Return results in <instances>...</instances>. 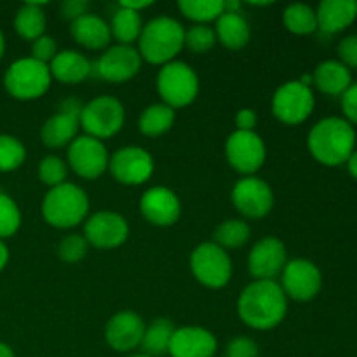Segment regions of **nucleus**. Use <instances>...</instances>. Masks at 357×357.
Wrapping results in <instances>:
<instances>
[{
	"label": "nucleus",
	"mask_w": 357,
	"mask_h": 357,
	"mask_svg": "<svg viewBox=\"0 0 357 357\" xmlns=\"http://www.w3.org/2000/svg\"><path fill=\"white\" fill-rule=\"evenodd\" d=\"M237 312L253 330H272L288 312V296L275 281H255L241 293Z\"/></svg>",
	"instance_id": "f257e3e1"
},
{
	"label": "nucleus",
	"mask_w": 357,
	"mask_h": 357,
	"mask_svg": "<svg viewBox=\"0 0 357 357\" xmlns=\"http://www.w3.org/2000/svg\"><path fill=\"white\" fill-rule=\"evenodd\" d=\"M356 132L351 122L340 117H328L317 122L309 132V150L314 159L326 166L347 162L354 152Z\"/></svg>",
	"instance_id": "f03ea898"
},
{
	"label": "nucleus",
	"mask_w": 357,
	"mask_h": 357,
	"mask_svg": "<svg viewBox=\"0 0 357 357\" xmlns=\"http://www.w3.org/2000/svg\"><path fill=\"white\" fill-rule=\"evenodd\" d=\"M138 44L142 59L152 65H167L185 45V30L173 17H155L143 26Z\"/></svg>",
	"instance_id": "7ed1b4c3"
},
{
	"label": "nucleus",
	"mask_w": 357,
	"mask_h": 357,
	"mask_svg": "<svg viewBox=\"0 0 357 357\" xmlns=\"http://www.w3.org/2000/svg\"><path fill=\"white\" fill-rule=\"evenodd\" d=\"M89 211V199L86 192L73 183H63L51 188L42 202V216L56 229L77 227Z\"/></svg>",
	"instance_id": "20e7f679"
},
{
	"label": "nucleus",
	"mask_w": 357,
	"mask_h": 357,
	"mask_svg": "<svg viewBox=\"0 0 357 357\" xmlns=\"http://www.w3.org/2000/svg\"><path fill=\"white\" fill-rule=\"evenodd\" d=\"M51 79L49 65H44L33 58H23L14 61L7 68L3 86L7 93L16 100L30 101L45 94L51 86Z\"/></svg>",
	"instance_id": "39448f33"
},
{
	"label": "nucleus",
	"mask_w": 357,
	"mask_h": 357,
	"mask_svg": "<svg viewBox=\"0 0 357 357\" xmlns=\"http://www.w3.org/2000/svg\"><path fill=\"white\" fill-rule=\"evenodd\" d=\"M157 89L164 105L181 108L190 105L197 98L199 79L192 66L183 61H171L162 66L157 75Z\"/></svg>",
	"instance_id": "423d86ee"
},
{
	"label": "nucleus",
	"mask_w": 357,
	"mask_h": 357,
	"mask_svg": "<svg viewBox=\"0 0 357 357\" xmlns=\"http://www.w3.org/2000/svg\"><path fill=\"white\" fill-rule=\"evenodd\" d=\"M126 112L121 101L114 96H98L84 105L80 126L87 136L96 139L112 138L124 126Z\"/></svg>",
	"instance_id": "0eeeda50"
},
{
	"label": "nucleus",
	"mask_w": 357,
	"mask_h": 357,
	"mask_svg": "<svg viewBox=\"0 0 357 357\" xmlns=\"http://www.w3.org/2000/svg\"><path fill=\"white\" fill-rule=\"evenodd\" d=\"M192 274L208 288H223L232 278V261L227 251L215 243H204L190 257Z\"/></svg>",
	"instance_id": "6e6552de"
},
{
	"label": "nucleus",
	"mask_w": 357,
	"mask_h": 357,
	"mask_svg": "<svg viewBox=\"0 0 357 357\" xmlns=\"http://www.w3.org/2000/svg\"><path fill=\"white\" fill-rule=\"evenodd\" d=\"M314 110V94L300 80L286 82L272 98V114L289 126L302 124Z\"/></svg>",
	"instance_id": "1a4fd4ad"
},
{
	"label": "nucleus",
	"mask_w": 357,
	"mask_h": 357,
	"mask_svg": "<svg viewBox=\"0 0 357 357\" xmlns=\"http://www.w3.org/2000/svg\"><path fill=\"white\" fill-rule=\"evenodd\" d=\"M84 105L77 98H68L59 105V114L52 115L42 126V143L49 149H61L77 138L80 128V114Z\"/></svg>",
	"instance_id": "9d476101"
},
{
	"label": "nucleus",
	"mask_w": 357,
	"mask_h": 357,
	"mask_svg": "<svg viewBox=\"0 0 357 357\" xmlns=\"http://www.w3.org/2000/svg\"><path fill=\"white\" fill-rule=\"evenodd\" d=\"M229 164L243 174H253L264 166L267 150L265 143L255 131H236L225 145Z\"/></svg>",
	"instance_id": "9b49d317"
},
{
	"label": "nucleus",
	"mask_w": 357,
	"mask_h": 357,
	"mask_svg": "<svg viewBox=\"0 0 357 357\" xmlns=\"http://www.w3.org/2000/svg\"><path fill=\"white\" fill-rule=\"evenodd\" d=\"M108 152L103 143L91 136H77L68 146V164L86 180L100 178L108 169Z\"/></svg>",
	"instance_id": "f8f14e48"
},
{
	"label": "nucleus",
	"mask_w": 357,
	"mask_h": 357,
	"mask_svg": "<svg viewBox=\"0 0 357 357\" xmlns=\"http://www.w3.org/2000/svg\"><path fill=\"white\" fill-rule=\"evenodd\" d=\"M108 169L119 183L142 185L152 176L153 159L142 146H126L110 157Z\"/></svg>",
	"instance_id": "ddd939ff"
},
{
	"label": "nucleus",
	"mask_w": 357,
	"mask_h": 357,
	"mask_svg": "<svg viewBox=\"0 0 357 357\" xmlns=\"http://www.w3.org/2000/svg\"><path fill=\"white\" fill-rule=\"evenodd\" d=\"M232 202L237 211L251 220L264 218L274 206V194L267 181L248 176L237 181L232 190Z\"/></svg>",
	"instance_id": "4468645a"
},
{
	"label": "nucleus",
	"mask_w": 357,
	"mask_h": 357,
	"mask_svg": "<svg viewBox=\"0 0 357 357\" xmlns=\"http://www.w3.org/2000/svg\"><path fill=\"white\" fill-rule=\"evenodd\" d=\"M128 236V222L124 216L114 211L94 213L84 227L86 241L98 250H112V248L121 246L126 243Z\"/></svg>",
	"instance_id": "2eb2a0df"
},
{
	"label": "nucleus",
	"mask_w": 357,
	"mask_h": 357,
	"mask_svg": "<svg viewBox=\"0 0 357 357\" xmlns=\"http://www.w3.org/2000/svg\"><path fill=\"white\" fill-rule=\"evenodd\" d=\"M321 284L323 278L317 265L303 258L288 261L282 271V291L286 296L298 302L312 300L319 293Z\"/></svg>",
	"instance_id": "dca6fc26"
},
{
	"label": "nucleus",
	"mask_w": 357,
	"mask_h": 357,
	"mask_svg": "<svg viewBox=\"0 0 357 357\" xmlns=\"http://www.w3.org/2000/svg\"><path fill=\"white\" fill-rule=\"evenodd\" d=\"M142 68V56L131 45H114L101 54L96 63V72L108 82H128Z\"/></svg>",
	"instance_id": "f3484780"
},
{
	"label": "nucleus",
	"mask_w": 357,
	"mask_h": 357,
	"mask_svg": "<svg viewBox=\"0 0 357 357\" xmlns=\"http://www.w3.org/2000/svg\"><path fill=\"white\" fill-rule=\"evenodd\" d=\"M286 246L278 237L258 241L248 258V267L257 281H274L286 267Z\"/></svg>",
	"instance_id": "a211bd4d"
},
{
	"label": "nucleus",
	"mask_w": 357,
	"mask_h": 357,
	"mask_svg": "<svg viewBox=\"0 0 357 357\" xmlns=\"http://www.w3.org/2000/svg\"><path fill=\"white\" fill-rule=\"evenodd\" d=\"M139 209L146 222L155 227H171L181 215V204L178 195L166 187H153L143 194Z\"/></svg>",
	"instance_id": "6ab92c4d"
},
{
	"label": "nucleus",
	"mask_w": 357,
	"mask_h": 357,
	"mask_svg": "<svg viewBox=\"0 0 357 357\" xmlns=\"http://www.w3.org/2000/svg\"><path fill=\"white\" fill-rule=\"evenodd\" d=\"M145 328V323L138 314L124 310L108 321L105 328V340L114 351L129 352L142 345Z\"/></svg>",
	"instance_id": "aec40b11"
},
{
	"label": "nucleus",
	"mask_w": 357,
	"mask_h": 357,
	"mask_svg": "<svg viewBox=\"0 0 357 357\" xmlns=\"http://www.w3.org/2000/svg\"><path fill=\"white\" fill-rule=\"evenodd\" d=\"M167 352L171 357H215L216 338L204 328H178L174 330Z\"/></svg>",
	"instance_id": "412c9836"
},
{
	"label": "nucleus",
	"mask_w": 357,
	"mask_h": 357,
	"mask_svg": "<svg viewBox=\"0 0 357 357\" xmlns=\"http://www.w3.org/2000/svg\"><path fill=\"white\" fill-rule=\"evenodd\" d=\"M317 26L326 33H338L357 17L356 0H323L317 7Z\"/></svg>",
	"instance_id": "4be33fe9"
},
{
	"label": "nucleus",
	"mask_w": 357,
	"mask_h": 357,
	"mask_svg": "<svg viewBox=\"0 0 357 357\" xmlns=\"http://www.w3.org/2000/svg\"><path fill=\"white\" fill-rule=\"evenodd\" d=\"M89 59L84 54L77 51H63L54 56L51 63H49V72L51 77L63 84H79L86 80L91 75Z\"/></svg>",
	"instance_id": "5701e85b"
},
{
	"label": "nucleus",
	"mask_w": 357,
	"mask_h": 357,
	"mask_svg": "<svg viewBox=\"0 0 357 357\" xmlns=\"http://www.w3.org/2000/svg\"><path fill=\"white\" fill-rule=\"evenodd\" d=\"M72 37L77 44L87 49H103L107 47L112 38L110 26L105 20L94 14H84L79 20L72 21Z\"/></svg>",
	"instance_id": "b1692460"
},
{
	"label": "nucleus",
	"mask_w": 357,
	"mask_h": 357,
	"mask_svg": "<svg viewBox=\"0 0 357 357\" xmlns=\"http://www.w3.org/2000/svg\"><path fill=\"white\" fill-rule=\"evenodd\" d=\"M314 84L330 96H338L344 94L351 87L352 77L347 66L342 61H324L314 72Z\"/></svg>",
	"instance_id": "393cba45"
},
{
	"label": "nucleus",
	"mask_w": 357,
	"mask_h": 357,
	"mask_svg": "<svg viewBox=\"0 0 357 357\" xmlns=\"http://www.w3.org/2000/svg\"><path fill=\"white\" fill-rule=\"evenodd\" d=\"M215 33L225 47L234 49V51L243 49L251 37L250 24L239 13H223L216 20Z\"/></svg>",
	"instance_id": "a878e982"
},
{
	"label": "nucleus",
	"mask_w": 357,
	"mask_h": 357,
	"mask_svg": "<svg viewBox=\"0 0 357 357\" xmlns=\"http://www.w3.org/2000/svg\"><path fill=\"white\" fill-rule=\"evenodd\" d=\"M14 28L17 35L24 40L35 42L44 35L45 30V14L40 3H24L17 10Z\"/></svg>",
	"instance_id": "bb28decb"
},
{
	"label": "nucleus",
	"mask_w": 357,
	"mask_h": 357,
	"mask_svg": "<svg viewBox=\"0 0 357 357\" xmlns=\"http://www.w3.org/2000/svg\"><path fill=\"white\" fill-rule=\"evenodd\" d=\"M176 328L173 323L167 319H155L149 328H145V335H143L142 347L146 356L157 357L162 356L169 351L171 338Z\"/></svg>",
	"instance_id": "cd10ccee"
},
{
	"label": "nucleus",
	"mask_w": 357,
	"mask_h": 357,
	"mask_svg": "<svg viewBox=\"0 0 357 357\" xmlns=\"http://www.w3.org/2000/svg\"><path fill=\"white\" fill-rule=\"evenodd\" d=\"M174 117H176V114L167 105H152V107L145 108L142 117H139V131L145 136L155 138V136L169 131L171 126L174 124Z\"/></svg>",
	"instance_id": "c85d7f7f"
},
{
	"label": "nucleus",
	"mask_w": 357,
	"mask_h": 357,
	"mask_svg": "<svg viewBox=\"0 0 357 357\" xmlns=\"http://www.w3.org/2000/svg\"><path fill=\"white\" fill-rule=\"evenodd\" d=\"M142 30V17H139V13H135V10L121 7L112 17L110 31L122 45H129L136 38H139Z\"/></svg>",
	"instance_id": "c756f323"
},
{
	"label": "nucleus",
	"mask_w": 357,
	"mask_h": 357,
	"mask_svg": "<svg viewBox=\"0 0 357 357\" xmlns=\"http://www.w3.org/2000/svg\"><path fill=\"white\" fill-rule=\"evenodd\" d=\"M282 21L284 26L296 35H309L317 30L316 10L305 3H291L286 7Z\"/></svg>",
	"instance_id": "7c9ffc66"
},
{
	"label": "nucleus",
	"mask_w": 357,
	"mask_h": 357,
	"mask_svg": "<svg viewBox=\"0 0 357 357\" xmlns=\"http://www.w3.org/2000/svg\"><path fill=\"white\" fill-rule=\"evenodd\" d=\"M178 9L185 17L202 24L218 20L225 13V3L223 0H180Z\"/></svg>",
	"instance_id": "2f4dec72"
},
{
	"label": "nucleus",
	"mask_w": 357,
	"mask_h": 357,
	"mask_svg": "<svg viewBox=\"0 0 357 357\" xmlns=\"http://www.w3.org/2000/svg\"><path fill=\"white\" fill-rule=\"evenodd\" d=\"M251 236L250 225L243 220H227L223 222L218 229L215 230V244H218L220 248H229V250H234V248H241L248 243Z\"/></svg>",
	"instance_id": "473e14b6"
},
{
	"label": "nucleus",
	"mask_w": 357,
	"mask_h": 357,
	"mask_svg": "<svg viewBox=\"0 0 357 357\" xmlns=\"http://www.w3.org/2000/svg\"><path fill=\"white\" fill-rule=\"evenodd\" d=\"M26 159V149L17 138L0 135V173L17 169Z\"/></svg>",
	"instance_id": "72a5a7b5"
},
{
	"label": "nucleus",
	"mask_w": 357,
	"mask_h": 357,
	"mask_svg": "<svg viewBox=\"0 0 357 357\" xmlns=\"http://www.w3.org/2000/svg\"><path fill=\"white\" fill-rule=\"evenodd\" d=\"M21 225V213L9 195L0 192V241L14 236Z\"/></svg>",
	"instance_id": "f704fd0d"
},
{
	"label": "nucleus",
	"mask_w": 357,
	"mask_h": 357,
	"mask_svg": "<svg viewBox=\"0 0 357 357\" xmlns=\"http://www.w3.org/2000/svg\"><path fill=\"white\" fill-rule=\"evenodd\" d=\"M216 44V33L206 24H195L185 31V45L194 52H208Z\"/></svg>",
	"instance_id": "c9c22d12"
},
{
	"label": "nucleus",
	"mask_w": 357,
	"mask_h": 357,
	"mask_svg": "<svg viewBox=\"0 0 357 357\" xmlns=\"http://www.w3.org/2000/svg\"><path fill=\"white\" fill-rule=\"evenodd\" d=\"M38 178L51 188L59 187L66 180V164L59 157L47 155L38 166Z\"/></svg>",
	"instance_id": "e433bc0d"
},
{
	"label": "nucleus",
	"mask_w": 357,
	"mask_h": 357,
	"mask_svg": "<svg viewBox=\"0 0 357 357\" xmlns=\"http://www.w3.org/2000/svg\"><path fill=\"white\" fill-rule=\"evenodd\" d=\"M87 248H89V243L86 241V237L72 234L59 243V258L66 264H77L86 257Z\"/></svg>",
	"instance_id": "4c0bfd02"
},
{
	"label": "nucleus",
	"mask_w": 357,
	"mask_h": 357,
	"mask_svg": "<svg viewBox=\"0 0 357 357\" xmlns=\"http://www.w3.org/2000/svg\"><path fill=\"white\" fill-rule=\"evenodd\" d=\"M56 54H58V52H56V40L52 37H47V35H42V37L37 38V40L33 42V45H31V58L44 63V65L51 63Z\"/></svg>",
	"instance_id": "58836bf2"
},
{
	"label": "nucleus",
	"mask_w": 357,
	"mask_h": 357,
	"mask_svg": "<svg viewBox=\"0 0 357 357\" xmlns=\"http://www.w3.org/2000/svg\"><path fill=\"white\" fill-rule=\"evenodd\" d=\"M227 357H258V345L251 338L239 337L227 347Z\"/></svg>",
	"instance_id": "ea45409f"
},
{
	"label": "nucleus",
	"mask_w": 357,
	"mask_h": 357,
	"mask_svg": "<svg viewBox=\"0 0 357 357\" xmlns=\"http://www.w3.org/2000/svg\"><path fill=\"white\" fill-rule=\"evenodd\" d=\"M338 56L345 66L357 68V35H349L338 45Z\"/></svg>",
	"instance_id": "a19ab883"
},
{
	"label": "nucleus",
	"mask_w": 357,
	"mask_h": 357,
	"mask_svg": "<svg viewBox=\"0 0 357 357\" xmlns=\"http://www.w3.org/2000/svg\"><path fill=\"white\" fill-rule=\"evenodd\" d=\"M342 110L349 121L357 124V82L342 94Z\"/></svg>",
	"instance_id": "79ce46f5"
},
{
	"label": "nucleus",
	"mask_w": 357,
	"mask_h": 357,
	"mask_svg": "<svg viewBox=\"0 0 357 357\" xmlns=\"http://www.w3.org/2000/svg\"><path fill=\"white\" fill-rule=\"evenodd\" d=\"M87 2L86 0H68V2L61 3V16L65 20H79L80 16L86 14Z\"/></svg>",
	"instance_id": "37998d69"
},
{
	"label": "nucleus",
	"mask_w": 357,
	"mask_h": 357,
	"mask_svg": "<svg viewBox=\"0 0 357 357\" xmlns=\"http://www.w3.org/2000/svg\"><path fill=\"white\" fill-rule=\"evenodd\" d=\"M237 131H253V128L257 126V114L251 108H243L239 110L236 117Z\"/></svg>",
	"instance_id": "c03bdc74"
},
{
	"label": "nucleus",
	"mask_w": 357,
	"mask_h": 357,
	"mask_svg": "<svg viewBox=\"0 0 357 357\" xmlns=\"http://www.w3.org/2000/svg\"><path fill=\"white\" fill-rule=\"evenodd\" d=\"M152 6V2L150 0H146V2H121V7H124V9H129V10H135V13H139V10L146 9V7Z\"/></svg>",
	"instance_id": "a18cd8bd"
},
{
	"label": "nucleus",
	"mask_w": 357,
	"mask_h": 357,
	"mask_svg": "<svg viewBox=\"0 0 357 357\" xmlns=\"http://www.w3.org/2000/svg\"><path fill=\"white\" fill-rule=\"evenodd\" d=\"M7 260H9V251H7V246L3 244V241H0V272L7 265Z\"/></svg>",
	"instance_id": "49530a36"
},
{
	"label": "nucleus",
	"mask_w": 357,
	"mask_h": 357,
	"mask_svg": "<svg viewBox=\"0 0 357 357\" xmlns=\"http://www.w3.org/2000/svg\"><path fill=\"white\" fill-rule=\"evenodd\" d=\"M347 166H349V173L357 180V152H352L351 157L347 160Z\"/></svg>",
	"instance_id": "de8ad7c7"
},
{
	"label": "nucleus",
	"mask_w": 357,
	"mask_h": 357,
	"mask_svg": "<svg viewBox=\"0 0 357 357\" xmlns=\"http://www.w3.org/2000/svg\"><path fill=\"white\" fill-rule=\"evenodd\" d=\"M0 357H14L13 349L7 344H2V342H0Z\"/></svg>",
	"instance_id": "09e8293b"
},
{
	"label": "nucleus",
	"mask_w": 357,
	"mask_h": 357,
	"mask_svg": "<svg viewBox=\"0 0 357 357\" xmlns=\"http://www.w3.org/2000/svg\"><path fill=\"white\" fill-rule=\"evenodd\" d=\"M3 51H6V40H3V33L0 30V58L3 56Z\"/></svg>",
	"instance_id": "8fccbe9b"
},
{
	"label": "nucleus",
	"mask_w": 357,
	"mask_h": 357,
	"mask_svg": "<svg viewBox=\"0 0 357 357\" xmlns=\"http://www.w3.org/2000/svg\"><path fill=\"white\" fill-rule=\"evenodd\" d=\"M129 357H150V356H146V354H136V356H129Z\"/></svg>",
	"instance_id": "3c124183"
}]
</instances>
